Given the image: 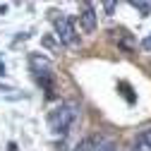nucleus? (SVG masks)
I'll use <instances>...</instances> for the list:
<instances>
[{
  "instance_id": "11",
  "label": "nucleus",
  "mask_w": 151,
  "mask_h": 151,
  "mask_svg": "<svg viewBox=\"0 0 151 151\" xmlns=\"http://www.w3.org/2000/svg\"><path fill=\"white\" fill-rule=\"evenodd\" d=\"M3 74H5V65H3V63H0V77H3Z\"/></svg>"
},
{
  "instance_id": "1",
  "label": "nucleus",
  "mask_w": 151,
  "mask_h": 151,
  "mask_svg": "<svg viewBox=\"0 0 151 151\" xmlns=\"http://www.w3.org/2000/svg\"><path fill=\"white\" fill-rule=\"evenodd\" d=\"M77 115H79V106L72 103V101H67V103L58 106L48 115V125H50L53 132H67V127L77 120Z\"/></svg>"
},
{
  "instance_id": "10",
  "label": "nucleus",
  "mask_w": 151,
  "mask_h": 151,
  "mask_svg": "<svg viewBox=\"0 0 151 151\" xmlns=\"http://www.w3.org/2000/svg\"><path fill=\"white\" fill-rule=\"evenodd\" d=\"M113 10H115V3H106V12L113 14Z\"/></svg>"
},
{
  "instance_id": "7",
  "label": "nucleus",
  "mask_w": 151,
  "mask_h": 151,
  "mask_svg": "<svg viewBox=\"0 0 151 151\" xmlns=\"http://www.w3.org/2000/svg\"><path fill=\"white\" fill-rule=\"evenodd\" d=\"M139 139H142V142H144V144H149V146H151V127H149V129H144V132H142V134H139Z\"/></svg>"
},
{
  "instance_id": "9",
  "label": "nucleus",
  "mask_w": 151,
  "mask_h": 151,
  "mask_svg": "<svg viewBox=\"0 0 151 151\" xmlns=\"http://www.w3.org/2000/svg\"><path fill=\"white\" fill-rule=\"evenodd\" d=\"M99 151H118V149H115V146H113L110 142H106V144H103V146H101Z\"/></svg>"
},
{
  "instance_id": "8",
  "label": "nucleus",
  "mask_w": 151,
  "mask_h": 151,
  "mask_svg": "<svg viewBox=\"0 0 151 151\" xmlns=\"http://www.w3.org/2000/svg\"><path fill=\"white\" fill-rule=\"evenodd\" d=\"M142 48H144V50H151V34H149L146 39L142 41Z\"/></svg>"
},
{
  "instance_id": "4",
  "label": "nucleus",
  "mask_w": 151,
  "mask_h": 151,
  "mask_svg": "<svg viewBox=\"0 0 151 151\" xmlns=\"http://www.w3.org/2000/svg\"><path fill=\"white\" fill-rule=\"evenodd\" d=\"M103 144H106V142H103V137L93 134V137H86V139H82V142H79L77 146H74L72 151H99Z\"/></svg>"
},
{
  "instance_id": "5",
  "label": "nucleus",
  "mask_w": 151,
  "mask_h": 151,
  "mask_svg": "<svg viewBox=\"0 0 151 151\" xmlns=\"http://www.w3.org/2000/svg\"><path fill=\"white\" fill-rule=\"evenodd\" d=\"M132 5H134V7L142 12V17H146V14L151 12V3H132Z\"/></svg>"
},
{
  "instance_id": "2",
  "label": "nucleus",
  "mask_w": 151,
  "mask_h": 151,
  "mask_svg": "<svg viewBox=\"0 0 151 151\" xmlns=\"http://www.w3.org/2000/svg\"><path fill=\"white\" fill-rule=\"evenodd\" d=\"M55 36L65 46H77V31L70 17H55Z\"/></svg>"
},
{
  "instance_id": "6",
  "label": "nucleus",
  "mask_w": 151,
  "mask_h": 151,
  "mask_svg": "<svg viewBox=\"0 0 151 151\" xmlns=\"http://www.w3.org/2000/svg\"><path fill=\"white\" fill-rule=\"evenodd\" d=\"M134 151H151V146H149V144H144V142L137 137V142H134Z\"/></svg>"
},
{
  "instance_id": "3",
  "label": "nucleus",
  "mask_w": 151,
  "mask_h": 151,
  "mask_svg": "<svg viewBox=\"0 0 151 151\" xmlns=\"http://www.w3.org/2000/svg\"><path fill=\"white\" fill-rule=\"evenodd\" d=\"M96 10H93L91 3H84L82 5V14H79V22H82V29L86 34H93V29H96Z\"/></svg>"
}]
</instances>
